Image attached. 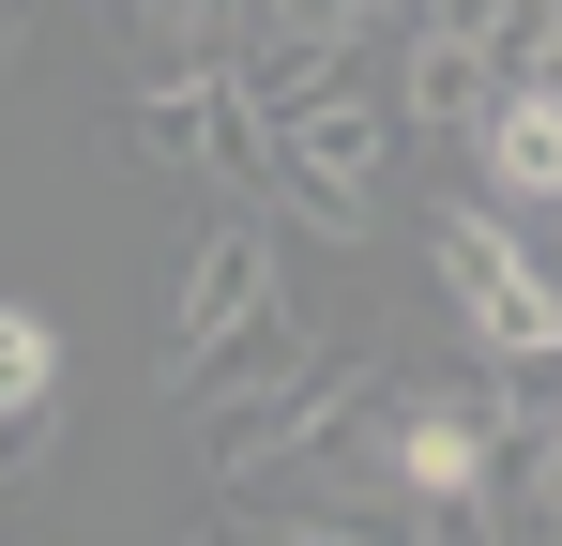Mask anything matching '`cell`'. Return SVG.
Returning a JSON list of instances; mask_svg holds the SVG:
<instances>
[{
	"label": "cell",
	"mask_w": 562,
	"mask_h": 546,
	"mask_svg": "<svg viewBox=\"0 0 562 546\" xmlns=\"http://www.w3.org/2000/svg\"><path fill=\"white\" fill-rule=\"evenodd\" d=\"M244 91L274 122V197L319 228V243H366V197L395 168V91L350 77V46H244Z\"/></svg>",
	"instance_id": "6da1fadb"
},
{
	"label": "cell",
	"mask_w": 562,
	"mask_h": 546,
	"mask_svg": "<svg viewBox=\"0 0 562 546\" xmlns=\"http://www.w3.org/2000/svg\"><path fill=\"white\" fill-rule=\"evenodd\" d=\"M380 364L350 350H274V364H244V379H213L198 395V470H213V501H259V486H289V470H319V441L350 425V395H366Z\"/></svg>",
	"instance_id": "7a4b0ae2"
},
{
	"label": "cell",
	"mask_w": 562,
	"mask_h": 546,
	"mask_svg": "<svg viewBox=\"0 0 562 546\" xmlns=\"http://www.w3.org/2000/svg\"><path fill=\"white\" fill-rule=\"evenodd\" d=\"M304 350V319H289V259H274V213H213L198 228V259H183V319H168V395H213V379H244V364H274Z\"/></svg>",
	"instance_id": "3957f363"
},
{
	"label": "cell",
	"mask_w": 562,
	"mask_h": 546,
	"mask_svg": "<svg viewBox=\"0 0 562 546\" xmlns=\"http://www.w3.org/2000/svg\"><path fill=\"white\" fill-rule=\"evenodd\" d=\"M122 137H137L153 168L213 182V197H274V122H259L244 61H213V46H183L153 91H122Z\"/></svg>",
	"instance_id": "277c9868"
},
{
	"label": "cell",
	"mask_w": 562,
	"mask_h": 546,
	"mask_svg": "<svg viewBox=\"0 0 562 546\" xmlns=\"http://www.w3.org/2000/svg\"><path fill=\"white\" fill-rule=\"evenodd\" d=\"M426 259H441V304H457V334L486 364H562V273L517 243V213L457 197V213L426 228Z\"/></svg>",
	"instance_id": "5b68a950"
},
{
	"label": "cell",
	"mask_w": 562,
	"mask_h": 546,
	"mask_svg": "<svg viewBox=\"0 0 562 546\" xmlns=\"http://www.w3.org/2000/svg\"><path fill=\"white\" fill-rule=\"evenodd\" d=\"M502 455H517L502 364H486V395H395V379H380V470H395V501L457 516V501H486V470H502Z\"/></svg>",
	"instance_id": "8992f818"
},
{
	"label": "cell",
	"mask_w": 562,
	"mask_h": 546,
	"mask_svg": "<svg viewBox=\"0 0 562 546\" xmlns=\"http://www.w3.org/2000/svg\"><path fill=\"white\" fill-rule=\"evenodd\" d=\"M46 441H61V319L0 304V486L46 470Z\"/></svg>",
	"instance_id": "52a82bcc"
},
{
	"label": "cell",
	"mask_w": 562,
	"mask_h": 546,
	"mask_svg": "<svg viewBox=\"0 0 562 546\" xmlns=\"http://www.w3.org/2000/svg\"><path fill=\"white\" fill-rule=\"evenodd\" d=\"M471 152H486V197H517V213H562V91H502Z\"/></svg>",
	"instance_id": "ba28073f"
},
{
	"label": "cell",
	"mask_w": 562,
	"mask_h": 546,
	"mask_svg": "<svg viewBox=\"0 0 562 546\" xmlns=\"http://www.w3.org/2000/svg\"><path fill=\"white\" fill-rule=\"evenodd\" d=\"M395 0H228V46L213 61H244V46H366Z\"/></svg>",
	"instance_id": "9c48e42d"
},
{
	"label": "cell",
	"mask_w": 562,
	"mask_h": 546,
	"mask_svg": "<svg viewBox=\"0 0 562 546\" xmlns=\"http://www.w3.org/2000/svg\"><path fill=\"white\" fill-rule=\"evenodd\" d=\"M532 516H548V546H562V395H548V425H532Z\"/></svg>",
	"instance_id": "30bf717a"
},
{
	"label": "cell",
	"mask_w": 562,
	"mask_h": 546,
	"mask_svg": "<svg viewBox=\"0 0 562 546\" xmlns=\"http://www.w3.org/2000/svg\"><path fill=\"white\" fill-rule=\"evenodd\" d=\"M304 546H380V532H304Z\"/></svg>",
	"instance_id": "8fae6325"
},
{
	"label": "cell",
	"mask_w": 562,
	"mask_h": 546,
	"mask_svg": "<svg viewBox=\"0 0 562 546\" xmlns=\"http://www.w3.org/2000/svg\"><path fill=\"white\" fill-rule=\"evenodd\" d=\"M0 61H15V0H0Z\"/></svg>",
	"instance_id": "7c38bea8"
}]
</instances>
